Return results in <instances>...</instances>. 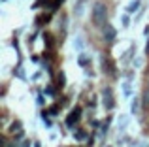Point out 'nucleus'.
Instances as JSON below:
<instances>
[{"label":"nucleus","mask_w":149,"mask_h":147,"mask_svg":"<svg viewBox=\"0 0 149 147\" xmlns=\"http://www.w3.org/2000/svg\"><path fill=\"white\" fill-rule=\"evenodd\" d=\"M140 4H142L140 0H132V4H128V6H127V13H132V11H136V10L140 8Z\"/></svg>","instance_id":"9"},{"label":"nucleus","mask_w":149,"mask_h":147,"mask_svg":"<svg viewBox=\"0 0 149 147\" xmlns=\"http://www.w3.org/2000/svg\"><path fill=\"white\" fill-rule=\"evenodd\" d=\"M102 106H104V110H113L115 107V96H113V91L109 87H106L104 91H102Z\"/></svg>","instance_id":"3"},{"label":"nucleus","mask_w":149,"mask_h":147,"mask_svg":"<svg viewBox=\"0 0 149 147\" xmlns=\"http://www.w3.org/2000/svg\"><path fill=\"white\" fill-rule=\"evenodd\" d=\"M115 36H117V30L113 28V26L109 25V23H108V25H104V26H102V38H104V40L108 42V44H109V42H113V40H115Z\"/></svg>","instance_id":"4"},{"label":"nucleus","mask_w":149,"mask_h":147,"mask_svg":"<svg viewBox=\"0 0 149 147\" xmlns=\"http://www.w3.org/2000/svg\"><path fill=\"white\" fill-rule=\"evenodd\" d=\"M21 147H30V141H29V140H26V141H23Z\"/></svg>","instance_id":"20"},{"label":"nucleus","mask_w":149,"mask_h":147,"mask_svg":"<svg viewBox=\"0 0 149 147\" xmlns=\"http://www.w3.org/2000/svg\"><path fill=\"white\" fill-rule=\"evenodd\" d=\"M44 40H45V44H47V49H53L55 47V40H53V36H51L49 32L44 34Z\"/></svg>","instance_id":"8"},{"label":"nucleus","mask_w":149,"mask_h":147,"mask_svg":"<svg viewBox=\"0 0 149 147\" xmlns=\"http://www.w3.org/2000/svg\"><path fill=\"white\" fill-rule=\"evenodd\" d=\"M109 123H111V117H108L106 121H102V126H100V136H106L109 130Z\"/></svg>","instance_id":"7"},{"label":"nucleus","mask_w":149,"mask_h":147,"mask_svg":"<svg viewBox=\"0 0 149 147\" xmlns=\"http://www.w3.org/2000/svg\"><path fill=\"white\" fill-rule=\"evenodd\" d=\"M146 53L149 55V38H147V47H146Z\"/></svg>","instance_id":"21"},{"label":"nucleus","mask_w":149,"mask_h":147,"mask_svg":"<svg viewBox=\"0 0 149 147\" xmlns=\"http://www.w3.org/2000/svg\"><path fill=\"white\" fill-rule=\"evenodd\" d=\"M127 128V117H121V123H119V130H125Z\"/></svg>","instance_id":"17"},{"label":"nucleus","mask_w":149,"mask_h":147,"mask_svg":"<svg viewBox=\"0 0 149 147\" xmlns=\"http://www.w3.org/2000/svg\"><path fill=\"white\" fill-rule=\"evenodd\" d=\"M130 113H132V115H138V113H140V100H138V98H134V100H132Z\"/></svg>","instance_id":"10"},{"label":"nucleus","mask_w":149,"mask_h":147,"mask_svg":"<svg viewBox=\"0 0 149 147\" xmlns=\"http://www.w3.org/2000/svg\"><path fill=\"white\" fill-rule=\"evenodd\" d=\"M87 64H89V59L85 55H81L79 57V66H87Z\"/></svg>","instance_id":"15"},{"label":"nucleus","mask_w":149,"mask_h":147,"mask_svg":"<svg viewBox=\"0 0 149 147\" xmlns=\"http://www.w3.org/2000/svg\"><path fill=\"white\" fill-rule=\"evenodd\" d=\"M93 23L96 26L108 25V6L104 2H95V6H93Z\"/></svg>","instance_id":"1"},{"label":"nucleus","mask_w":149,"mask_h":147,"mask_svg":"<svg viewBox=\"0 0 149 147\" xmlns=\"http://www.w3.org/2000/svg\"><path fill=\"white\" fill-rule=\"evenodd\" d=\"M81 113H83V110H81L79 106H76L68 113V117H66V126H68V128H77V123H79V119H81Z\"/></svg>","instance_id":"2"},{"label":"nucleus","mask_w":149,"mask_h":147,"mask_svg":"<svg viewBox=\"0 0 149 147\" xmlns=\"http://www.w3.org/2000/svg\"><path fill=\"white\" fill-rule=\"evenodd\" d=\"M15 130H17V132L21 134V123H19V121H15V125L11 126V132H15Z\"/></svg>","instance_id":"16"},{"label":"nucleus","mask_w":149,"mask_h":147,"mask_svg":"<svg viewBox=\"0 0 149 147\" xmlns=\"http://www.w3.org/2000/svg\"><path fill=\"white\" fill-rule=\"evenodd\" d=\"M62 2H64V0H53V6H51V10H57L58 6H62Z\"/></svg>","instance_id":"18"},{"label":"nucleus","mask_w":149,"mask_h":147,"mask_svg":"<svg viewBox=\"0 0 149 147\" xmlns=\"http://www.w3.org/2000/svg\"><path fill=\"white\" fill-rule=\"evenodd\" d=\"M64 85H66V79H64V74L61 72V74L57 76V87H58V89H62Z\"/></svg>","instance_id":"13"},{"label":"nucleus","mask_w":149,"mask_h":147,"mask_svg":"<svg viewBox=\"0 0 149 147\" xmlns=\"http://www.w3.org/2000/svg\"><path fill=\"white\" fill-rule=\"evenodd\" d=\"M142 104H143V107H147L149 110V87L143 91V96H142Z\"/></svg>","instance_id":"11"},{"label":"nucleus","mask_w":149,"mask_h":147,"mask_svg":"<svg viewBox=\"0 0 149 147\" xmlns=\"http://www.w3.org/2000/svg\"><path fill=\"white\" fill-rule=\"evenodd\" d=\"M45 94L55 96V94H57V87H55V85H47V87H45Z\"/></svg>","instance_id":"14"},{"label":"nucleus","mask_w":149,"mask_h":147,"mask_svg":"<svg viewBox=\"0 0 149 147\" xmlns=\"http://www.w3.org/2000/svg\"><path fill=\"white\" fill-rule=\"evenodd\" d=\"M49 21H51V13H44L40 15V19H36L38 25H44V23H49Z\"/></svg>","instance_id":"12"},{"label":"nucleus","mask_w":149,"mask_h":147,"mask_svg":"<svg viewBox=\"0 0 149 147\" xmlns=\"http://www.w3.org/2000/svg\"><path fill=\"white\" fill-rule=\"evenodd\" d=\"M74 138H76L77 141H83L85 138H87V132H85L83 128H79V126H77V128H74Z\"/></svg>","instance_id":"6"},{"label":"nucleus","mask_w":149,"mask_h":147,"mask_svg":"<svg viewBox=\"0 0 149 147\" xmlns=\"http://www.w3.org/2000/svg\"><path fill=\"white\" fill-rule=\"evenodd\" d=\"M130 25V19H128V15H123V26H128Z\"/></svg>","instance_id":"19"},{"label":"nucleus","mask_w":149,"mask_h":147,"mask_svg":"<svg viewBox=\"0 0 149 147\" xmlns=\"http://www.w3.org/2000/svg\"><path fill=\"white\" fill-rule=\"evenodd\" d=\"M102 70H104L106 74H109V76L115 74V68H113V64H111V59L106 57V55H102Z\"/></svg>","instance_id":"5"}]
</instances>
